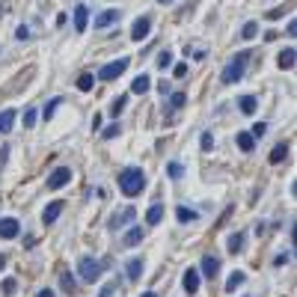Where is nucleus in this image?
<instances>
[{
    "instance_id": "f257e3e1",
    "label": "nucleus",
    "mask_w": 297,
    "mask_h": 297,
    "mask_svg": "<svg viewBox=\"0 0 297 297\" xmlns=\"http://www.w3.org/2000/svg\"><path fill=\"white\" fill-rule=\"evenodd\" d=\"M143 187H146V173L140 167H125L119 173V190L125 196H137V193H143Z\"/></svg>"
},
{
    "instance_id": "f03ea898",
    "label": "nucleus",
    "mask_w": 297,
    "mask_h": 297,
    "mask_svg": "<svg viewBox=\"0 0 297 297\" xmlns=\"http://www.w3.org/2000/svg\"><path fill=\"white\" fill-rule=\"evenodd\" d=\"M247 59H250V51H241V54H235V57H232V62H229V65L223 68L220 80H223L226 86L238 83V80L244 77V71H247Z\"/></svg>"
},
{
    "instance_id": "7ed1b4c3",
    "label": "nucleus",
    "mask_w": 297,
    "mask_h": 297,
    "mask_svg": "<svg viewBox=\"0 0 297 297\" xmlns=\"http://www.w3.org/2000/svg\"><path fill=\"white\" fill-rule=\"evenodd\" d=\"M101 268H104V262H95L92 256H83V259L77 262V274H80L83 283H95V280L101 277Z\"/></svg>"
},
{
    "instance_id": "20e7f679",
    "label": "nucleus",
    "mask_w": 297,
    "mask_h": 297,
    "mask_svg": "<svg viewBox=\"0 0 297 297\" xmlns=\"http://www.w3.org/2000/svg\"><path fill=\"white\" fill-rule=\"evenodd\" d=\"M128 65H131V59H128V57H119V59H113V62H107V65L98 68V80H116L119 74L128 71Z\"/></svg>"
},
{
    "instance_id": "39448f33",
    "label": "nucleus",
    "mask_w": 297,
    "mask_h": 297,
    "mask_svg": "<svg viewBox=\"0 0 297 297\" xmlns=\"http://www.w3.org/2000/svg\"><path fill=\"white\" fill-rule=\"evenodd\" d=\"M68 178H71V170H68V167H57V170L48 176V187H51V190H59V187L68 184Z\"/></svg>"
},
{
    "instance_id": "423d86ee",
    "label": "nucleus",
    "mask_w": 297,
    "mask_h": 297,
    "mask_svg": "<svg viewBox=\"0 0 297 297\" xmlns=\"http://www.w3.org/2000/svg\"><path fill=\"white\" fill-rule=\"evenodd\" d=\"M116 21H122V12H119V9H104L101 15H95V30H104V27H113Z\"/></svg>"
},
{
    "instance_id": "0eeeda50",
    "label": "nucleus",
    "mask_w": 297,
    "mask_h": 297,
    "mask_svg": "<svg viewBox=\"0 0 297 297\" xmlns=\"http://www.w3.org/2000/svg\"><path fill=\"white\" fill-rule=\"evenodd\" d=\"M149 30H152V18L143 15V18L134 21V27H131V39H134V42H143V39L149 36Z\"/></svg>"
},
{
    "instance_id": "6e6552de",
    "label": "nucleus",
    "mask_w": 297,
    "mask_h": 297,
    "mask_svg": "<svg viewBox=\"0 0 297 297\" xmlns=\"http://www.w3.org/2000/svg\"><path fill=\"white\" fill-rule=\"evenodd\" d=\"M18 232H21V223H18L15 217H3V220H0V238H3V241L18 238Z\"/></svg>"
},
{
    "instance_id": "1a4fd4ad",
    "label": "nucleus",
    "mask_w": 297,
    "mask_h": 297,
    "mask_svg": "<svg viewBox=\"0 0 297 297\" xmlns=\"http://www.w3.org/2000/svg\"><path fill=\"white\" fill-rule=\"evenodd\" d=\"M181 286H184L187 295H196V292H199V271H196V268H187L184 277H181Z\"/></svg>"
},
{
    "instance_id": "9d476101",
    "label": "nucleus",
    "mask_w": 297,
    "mask_h": 297,
    "mask_svg": "<svg viewBox=\"0 0 297 297\" xmlns=\"http://www.w3.org/2000/svg\"><path fill=\"white\" fill-rule=\"evenodd\" d=\"M199 274H202V277H208V280H214V277L220 274V259L205 256V259H202V265H199Z\"/></svg>"
},
{
    "instance_id": "9b49d317",
    "label": "nucleus",
    "mask_w": 297,
    "mask_h": 297,
    "mask_svg": "<svg viewBox=\"0 0 297 297\" xmlns=\"http://www.w3.org/2000/svg\"><path fill=\"white\" fill-rule=\"evenodd\" d=\"M86 21H89V9L83 3L74 6V33H86Z\"/></svg>"
},
{
    "instance_id": "f8f14e48",
    "label": "nucleus",
    "mask_w": 297,
    "mask_h": 297,
    "mask_svg": "<svg viewBox=\"0 0 297 297\" xmlns=\"http://www.w3.org/2000/svg\"><path fill=\"white\" fill-rule=\"evenodd\" d=\"M59 214H62V202L57 199V202H51V205L42 211V223H45V226H51V223H57V220H59Z\"/></svg>"
},
{
    "instance_id": "ddd939ff",
    "label": "nucleus",
    "mask_w": 297,
    "mask_h": 297,
    "mask_svg": "<svg viewBox=\"0 0 297 297\" xmlns=\"http://www.w3.org/2000/svg\"><path fill=\"white\" fill-rule=\"evenodd\" d=\"M134 217H137V211H134V205H128V208H125L122 214H113V217H110V229H119V226L131 223Z\"/></svg>"
},
{
    "instance_id": "4468645a",
    "label": "nucleus",
    "mask_w": 297,
    "mask_h": 297,
    "mask_svg": "<svg viewBox=\"0 0 297 297\" xmlns=\"http://www.w3.org/2000/svg\"><path fill=\"white\" fill-rule=\"evenodd\" d=\"M149 89H152L149 74H137V77H134V83H131V92H134V95H146Z\"/></svg>"
},
{
    "instance_id": "2eb2a0df",
    "label": "nucleus",
    "mask_w": 297,
    "mask_h": 297,
    "mask_svg": "<svg viewBox=\"0 0 297 297\" xmlns=\"http://www.w3.org/2000/svg\"><path fill=\"white\" fill-rule=\"evenodd\" d=\"M238 149H241V152H247V155H250V152H253V149H256V137H253V134H250V131H238Z\"/></svg>"
},
{
    "instance_id": "dca6fc26",
    "label": "nucleus",
    "mask_w": 297,
    "mask_h": 297,
    "mask_svg": "<svg viewBox=\"0 0 297 297\" xmlns=\"http://www.w3.org/2000/svg\"><path fill=\"white\" fill-rule=\"evenodd\" d=\"M125 274H128L131 283H137V280L143 277V259H131V262L125 265Z\"/></svg>"
},
{
    "instance_id": "f3484780",
    "label": "nucleus",
    "mask_w": 297,
    "mask_h": 297,
    "mask_svg": "<svg viewBox=\"0 0 297 297\" xmlns=\"http://www.w3.org/2000/svg\"><path fill=\"white\" fill-rule=\"evenodd\" d=\"M140 241H143V226L128 229V232H125V238H122V244H125V247H137Z\"/></svg>"
},
{
    "instance_id": "a211bd4d",
    "label": "nucleus",
    "mask_w": 297,
    "mask_h": 297,
    "mask_svg": "<svg viewBox=\"0 0 297 297\" xmlns=\"http://www.w3.org/2000/svg\"><path fill=\"white\" fill-rule=\"evenodd\" d=\"M161 217H164V205H161V202H155V205L146 211V223H149V226H158V223H161Z\"/></svg>"
},
{
    "instance_id": "6ab92c4d",
    "label": "nucleus",
    "mask_w": 297,
    "mask_h": 297,
    "mask_svg": "<svg viewBox=\"0 0 297 297\" xmlns=\"http://www.w3.org/2000/svg\"><path fill=\"white\" fill-rule=\"evenodd\" d=\"M295 57H297L295 48H286V51L277 57V65H280V68H295Z\"/></svg>"
},
{
    "instance_id": "aec40b11",
    "label": "nucleus",
    "mask_w": 297,
    "mask_h": 297,
    "mask_svg": "<svg viewBox=\"0 0 297 297\" xmlns=\"http://www.w3.org/2000/svg\"><path fill=\"white\" fill-rule=\"evenodd\" d=\"M15 125V110H3L0 113V134H9Z\"/></svg>"
},
{
    "instance_id": "412c9836",
    "label": "nucleus",
    "mask_w": 297,
    "mask_h": 297,
    "mask_svg": "<svg viewBox=\"0 0 297 297\" xmlns=\"http://www.w3.org/2000/svg\"><path fill=\"white\" fill-rule=\"evenodd\" d=\"M289 158V143H280V146H274V152H271V164H283Z\"/></svg>"
},
{
    "instance_id": "4be33fe9",
    "label": "nucleus",
    "mask_w": 297,
    "mask_h": 297,
    "mask_svg": "<svg viewBox=\"0 0 297 297\" xmlns=\"http://www.w3.org/2000/svg\"><path fill=\"white\" fill-rule=\"evenodd\" d=\"M244 283H247V274H244V271H235V274L226 280V292H235V289L244 286Z\"/></svg>"
},
{
    "instance_id": "5701e85b",
    "label": "nucleus",
    "mask_w": 297,
    "mask_h": 297,
    "mask_svg": "<svg viewBox=\"0 0 297 297\" xmlns=\"http://www.w3.org/2000/svg\"><path fill=\"white\" fill-rule=\"evenodd\" d=\"M256 104H259V101H256V95H244V98L238 101L241 113H247V116H250V113H256Z\"/></svg>"
},
{
    "instance_id": "b1692460",
    "label": "nucleus",
    "mask_w": 297,
    "mask_h": 297,
    "mask_svg": "<svg viewBox=\"0 0 297 297\" xmlns=\"http://www.w3.org/2000/svg\"><path fill=\"white\" fill-rule=\"evenodd\" d=\"M59 104H62V98H59V95H57V98H51V101L45 104V110H42L45 122H48V119H54V113H57V107H59Z\"/></svg>"
},
{
    "instance_id": "393cba45",
    "label": "nucleus",
    "mask_w": 297,
    "mask_h": 297,
    "mask_svg": "<svg viewBox=\"0 0 297 297\" xmlns=\"http://www.w3.org/2000/svg\"><path fill=\"white\" fill-rule=\"evenodd\" d=\"M176 217H178V223H190V220H199V214H196L193 208H184V205L176 211Z\"/></svg>"
},
{
    "instance_id": "a878e982",
    "label": "nucleus",
    "mask_w": 297,
    "mask_h": 297,
    "mask_svg": "<svg viewBox=\"0 0 297 297\" xmlns=\"http://www.w3.org/2000/svg\"><path fill=\"white\" fill-rule=\"evenodd\" d=\"M92 83H95V77H92L89 71H83V74L77 77V89H80V92H89V89H92Z\"/></svg>"
},
{
    "instance_id": "bb28decb",
    "label": "nucleus",
    "mask_w": 297,
    "mask_h": 297,
    "mask_svg": "<svg viewBox=\"0 0 297 297\" xmlns=\"http://www.w3.org/2000/svg\"><path fill=\"white\" fill-rule=\"evenodd\" d=\"M241 247H244V232L229 235V253H241Z\"/></svg>"
},
{
    "instance_id": "cd10ccee",
    "label": "nucleus",
    "mask_w": 297,
    "mask_h": 297,
    "mask_svg": "<svg viewBox=\"0 0 297 297\" xmlns=\"http://www.w3.org/2000/svg\"><path fill=\"white\" fill-rule=\"evenodd\" d=\"M167 176L178 181V178L184 176V167H181V164H176V161H170V164H167Z\"/></svg>"
},
{
    "instance_id": "c85d7f7f",
    "label": "nucleus",
    "mask_w": 297,
    "mask_h": 297,
    "mask_svg": "<svg viewBox=\"0 0 297 297\" xmlns=\"http://www.w3.org/2000/svg\"><path fill=\"white\" fill-rule=\"evenodd\" d=\"M256 33H259V24H256V21H247L244 30H241V39H256Z\"/></svg>"
},
{
    "instance_id": "c756f323",
    "label": "nucleus",
    "mask_w": 297,
    "mask_h": 297,
    "mask_svg": "<svg viewBox=\"0 0 297 297\" xmlns=\"http://www.w3.org/2000/svg\"><path fill=\"white\" fill-rule=\"evenodd\" d=\"M59 283H62V292H68V295L77 289V283H74V277H71V274H59Z\"/></svg>"
},
{
    "instance_id": "7c9ffc66",
    "label": "nucleus",
    "mask_w": 297,
    "mask_h": 297,
    "mask_svg": "<svg viewBox=\"0 0 297 297\" xmlns=\"http://www.w3.org/2000/svg\"><path fill=\"white\" fill-rule=\"evenodd\" d=\"M125 104H128V95H119V98L113 101V107H110V116H119V113L125 110Z\"/></svg>"
},
{
    "instance_id": "2f4dec72",
    "label": "nucleus",
    "mask_w": 297,
    "mask_h": 297,
    "mask_svg": "<svg viewBox=\"0 0 297 297\" xmlns=\"http://www.w3.org/2000/svg\"><path fill=\"white\" fill-rule=\"evenodd\" d=\"M119 131H122V128H119V122H113V125H107V128L101 131V137H104V140H116V137H119Z\"/></svg>"
},
{
    "instance_id": "473e14b6",
    "label": "nucleus",
    "mask_w": 297,
    "mask_h": 297,
    "mask_svg": "<svg viewBox=\"0 0 297 297\" xmlns=\"http://www.w3.org/2000/svg\"><path fill=\"white\" fill-rule=\"evenodd\" d=\"M155 62H158V68H167V65H170V62H173V51H161V54H158V59H155Z\"/></svg>"
},
{
    "instance_id": "72a5a7b5",
    "label": "nucleus",
    "mask_w": 297,
    "mask_h": 297,
    "mask_svg": "<svg viewBox=\"0 0 297 297\" xmlns=\"http://www.w3.org/2000/svg\"><path fill=\"white\" fill-rule=\"evenodd\" d=\"M199 146H202V152H211V146H214V137H211L208 131H202V137H199Z\"/></svg>"
},
{
    "instance_id": "f704fd0d",
    "label": "nucleus",
    "mask_w": 297,
    "mask_h": 297,
    "mask_svg": "<svg viewBox=\"0 0 297 297\" xmlns=\"http://www.w3.org/2000/svg\"><path fill=\"white\" fill-rule=\"evenodd\" d=\"M184 101H187L184 92H173V95H170V104H173V107H184Z\"/></svg>"
},
{
    "instance_id": "c9c22d12",
    "label": "nucleus",
    "mask_w": 297,
    "mask_h": 297,
    "mask_svg": "<svg viewBox=\"0 0 297 297\" xmlns=\"http://www.w3.org/2000/svg\"><path fill=\"white\" fill-rule=\"evenodd\" d=\"M15 39H21V42H27V39H30V27H27V24H21V27L15 30Z\"/></svg>"
},
{
    "instance_id": "e433bc0d",
    "label": "nucleus",
    "mask_w": 297,
    "mask_h": 297,
    "mask_svg": "<svg viewBox=\"0 0 297 297\" xmlns=\"http://www.w3.org/2000/svg\"><path fill=\"white\" fill-rule=\"evenodd\" d=\"M250 134H253V137H265V134H268V125H265V122H256Z\"/></svg>"
},
{
    "instance_id": "4c0bfd02",
    "label": "nucleus",
    "mask_w": 297,
    "mask_h": 297,
    "mask_svg": "<svg viewBox=\"0 0 297 297\" xmlns=\"http://www.w3.org/2000/svg\"><path fill=\"white\" fill-rule=\"evenodd\" d=\"M36 125V110H27L24 113V128H33Z\"/></svg>"
},
{
    "instance_id": "58836bf2",
    "label": "nucleus",
    "mask_w": 297,
    "mask_h": 297,
    "mask_svg": "<svg viewBox=\"0 0 297 297\" xmlns=\"http://www.w3.org/2000/svg\"><path fill=\"white\" fill-rule=\"evenodd\" d=\"M3 295H15V280H3Z\"/></svg>"
},
{
    "instance_id": "ea45409f",
    "label": "nucleus",
    "mask_w": 297,
    "mask_h": 297,
    "mask_svg": "<svg viewBox=\"0 0 297 297\" xmlns=\"http://www.w3.org/2000/svg\"><path fill=\"white\" fill-rule=\"evenodd\" d=\"M283 15H286V9H271V12H268V18H271V21H277V18H283Z\"/></svg>"
},
{
    "instance_id": "a19ab883",
    "label": "nucleus",
    "mask_w": 297,
    "mask_h": 297,
    "mask_svg": "<svg viewBox=\"0 0 297 297\" xmlns=\"http://www.w3.org/2000/svg\"><path fill=\"white\" fill-rule=\"evenodd\" d=\"M173 71H176V77H184V74H187V65H184V62H178Z\"/></svg>"
},
{
    "instance_id": "79ce46f5",
    "label": "nucleus",
    "mask_w": 297,
    "mask_h": 297,
    "mask_svg": "<svg viewBox=\"0 0 297 297\" xmlns=\"http://www.w3.org/2000/svg\"><path fill=\"white\" fill-rule=\"evenodd\" d=\"M36 297H54V292H51V289H42V292H39Z\"/></svg>"
},
{
    "instance_id": "37998d69",
    "label": "nucleus",
    "mask_w": 297,
    "mask_h": 297,
    "mask_svg": "<svg viewBox=\"0 0 297 297\" xmlns=\"http://www.w3.org/2000/svg\"><path fill=\"white\" fill-rule=\"evenodd\" d=\"M143 297H158V295H155V292H146V295H143Z\"/></svg>"
},
{
    "instance_id": "c03bdc74",
    "label": "nucleus",
    "mask_w": 297,
    "mask_h": 297,
    "mask_svg": "<svg viewBox=\"0 0 297 297\" xmlns=\"http://www.w3.org/2000/svg\"><path fill=\"white\" fill-rule=\"evenodd\" d=\"M3 265H6V256H0V268H3Z\"/></svg>"
},
{
    "instance_id": "a18cd8bd",
    "label": "nucleus",
    "mask_w": 297,
    "mask_h": 297,
    "mask_svg": "<svg viewBox=\"0 0 297 297\" xmlns=\"http://www.w3.org/2000/svg\"><path fill=\"white\" fill-rule=\"evenodd\" d=\"M158 3H173V0H158Z\"/></svg>"
}]
</instances>
